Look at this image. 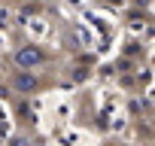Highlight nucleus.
I'll list each match as a JSON object with an SVG mask.
<instances>
[{
    "mask_svg": "<svg viewBox=\"0 0 155 146\" xmlns=\"http://www.w3.org/2000/svg\"><path fill=\"white\" fill-rule=\"evenodd\" d=\"M37 58H40L37 52H21V55H18V61H21V64H34Z\"/></svg>",
    "mask_w": 155,
    "mask_h": 146,
    "instance_id": "nucleus-1",
    "label": "nucleus"
},
{
    "mask_svg": "<svg viewBox=\"0 0 155 146\" xmlns=\"http://www.w3.org/2000/svg\"><path fill=\"white\" fill-rule=\"evenodd\" d=\"M18 85H21V88H31V85H34V79H31V76H21V79H18Z\"/></svg>",
    "mask_w": 155,
    "mask_h": 146,
    "instance_id": "nucleus-2",
    "label": "nucleus"
}]
</instances>
